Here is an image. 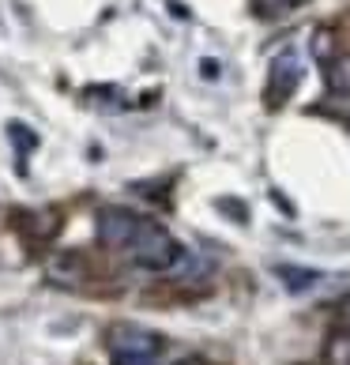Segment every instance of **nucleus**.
Masks as SVG:
<instances>
[{
  "label": "nucleus",
  "instance_id": "f257e3e1",
  "mask_svg": "<svg viewBox=\"0 0 350 365\" xmlns=\"http://www.w3.org/2000/svg\"><path fill=\"white\" fill-rule=\"evenodd\" d=\"M128 252H132V260H136V267H143V272H173L177 260L185 256V249L177 245V237L166 234L158 222H140Z\"/></svg>",
  "mask_w": 350,
  "mask_h": 365
},
{
  "label": "nucleus",
  "instance_id": "f03ea898",
  "mask_svg": "<svg viewBox=\"0 0 350 365\" xmlns=\"http://www.w3.org/2000/svg\"><path fill=\"white\" fill-rule=\"evenodd\" d=\"M110 350L113 358H158L163 339L147 328H132V324H120L110 331Z\"/></svg>",
  "mask_w": 350,
  "mask_h": 365
},
{
  "label": "nucleus",
  "instance_id": "7ed1b4c3",
  "mask_svg": "<svg viewBox=\"0 0 350 365\" xmlns=\"http://www.w3.org/2000/svg\"><path fill=\"white\" fill-rule=\"evenodd\" d=\"M143 219H136L132 211H120V207H105L98 215V241L105 249H128L132 237H136Z\"/></svg>",
  "mask_w": 350,
  "mask_h": 365
},
{
  "label": "nucleus",
  "instance_id": "20e7f679",
  "mask_svg": "<svg viewBox=\"0 0 350 365\" xmlns=\"http://www.w3.org/2000/svg\"><path fill=\"white\" fill-rule=\"evenodd\" d=\"M298 83H302V61L294 53H282V57H275L272 72H267V102L282 106Z\"/></svg>",
  "mask_w": 350,
  "mask_h": 365
},
{
  "label": "nucleus",
  "instance_id": "39448f33",
  "mask_svg": "<svg viewBox=\"0 0 350 365\" xmlns=\"http://www.w3.org/2000/svg\"><path fill=\"white\" fill-rule=\"evenodd\" d=\"M279 279H282V287H287V290L302 294V290H309V287H316L320 272H309V267H279Z\"/></svg>",
  "mask_w": 350,
  "mask_h": 365
},
{
  "label": "nucleus",
  "instance_id": "423d86ee",
  "mask_svg": "<svg viewBox=\"0 0 350 365\" xmlns=\"http://www.w3.org/2000/svg\"><path fill=\"white\" fill-rule=\"evenodd\" d=\"M324 76L335 94H350V57H331L324 64Z\"/></svg>",
  "mask_w": 350,
  "mask_h": 365
},
{
  "label": "nucleus",
  "instance_id": "0eeeda50",
  "mask_svg": "<svg viewBox=\"0 0 350 365\" xmlns=\"http://www.w3.org/2000/svg\"><path fill=\"white\" fill-rule=\"evenodd\" d=\"M324 365H350V328L335 331L324 346Z\"/></svg>",
  "mask_w": 350,
  "mask_h": 365
},
{
  "label": "nucleus",
  "instance_id": "6e6552de",
  "mask_svg": "<svg viewBox=\"0 0 350 365\" xmlns=\"http://www.w3.org/2000/svg\"><path fill=\"white\" fill-rule=\"evenodd\" d=\"M313 53H316V57H328V53H331V34H328V31H316Z\"/></svg>",
  "mask_w": 350,
  "mask_h": 365
},
{
  "label": "nucleus",
  "instance_id": "1a4fd4ad",
  "mask_svg": "<svg viewBox=\"0 0 350 365\" xmlns=\"http://www.w3.org/2000/svg\"><path fill=\"white\" fill-rule=\"evenodd\" d=\"M113 365H155V358H113Z\"/></svg>",
  "mask_w": 350,
  "mask_h": 365
}]
</instances>
